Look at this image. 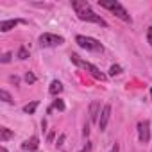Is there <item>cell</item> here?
I'll list each match as a JSON object with an SVG mask.
<instances>
[{"label":"cell","mask_w":152,"mask_h":152,"mask_svg":"<svg viewBox=\"0 0 152 152\" xmlns=\"http://www.w3.org/2000/svg\"><path fill=\"white\" fill-rule=\"evenodd\" d=\"M72 7L75 9V13H77V16L81 18V20H84V22H93V23H99V25H102V27H106L107 23L99 16V15H95L91 9H90V4L88 2H72Z\"/></svg>","instance_id":"cell-1"},{"label":"cell","mask_w":152,"mask_h":152,"mask_svg":"<svg viewBox=\"0 0 152 152\" xmlns=\"http://www.w3.org/2000/svg\"><path fill=\"white\" fill-rule=\"evenodd\" d=\"M70 59H72V63H75L77 66H81V68H84L86 72H90L95 79H99V81H106V75H104L97 66H93V64H91V63H88V61H83L77 54H72V56H70Z\"/></svg>","instance_id":"cell-2"},{"label":"cell","mask_w":152,"mask_h":152,"mask_svg":"<svg viewBox=\"0 0 152 152\" xmlns=\"http://www.w3.org/2000/svg\"><path fill=\"white\" fill-rule=\"evenodd\" d=\"M39 47H57V45H63L64 43V38L63 36H57V34H50V32H45L39 36Z\"/></svg>","instance_id":"cell-3"},{"label":"cell","mask_w":152,"mask_h":152,"mask_svg":"<svg viewBox=\"0 0 152 152\" xmlns=\"http://www.w3.org/2000/svg\"><path fill=\"white\" fill-rule=\"evenodd\" d=\"M75 41H77L79 47H83L86 50H102V45L95 38H90V36H77Z\"/></svg>","instance_id":"cell-4"},{"label":"cell","mask_w":152,"mask_h":152,"mask_svg":"<svg viewBox=\"0 0 152 152\" xmlns=\"http://www.w3.org/2000/svg\"><path fill=\"white\" fill-rule=\"evenodd\" d=\"M138 136H140L141 143H148V140H150V124L147 120L138 124Z\"/></svg>","instance_id":"cell-5"},{"label":"cell","mask_w":152,"mask_h":152,"mask_svg":"<svg viewBox=\"0 0 152 152\" xmlns=\"http://www.w3.org/2000/svg\"><path fill=\"white\" fill-rule=\"evenodd\" d=\"M109 116H111V106H104L102 111H100V118H99V129L100 131H106Z\"/></svg>","instance_id":"cell-6"},{"label":"cell","mask_w":152,"mask_h":152,"mask_svg":"<svg viewBox=\"0 0 152 152\" xmlns=\"http://www.w3.org/2000/svg\"><path fill=\"white\" fill-rule=\"evenodd\" d=\"M111 11H113L120 20H124V22H129V23H131V16H129V13L125 11V7H124L120 2H116V4H115V7H113Z\"/></svg>","instance_id":"cell-7"},{"label":"cell","mask_w":152,"mask_h":152,"mask_svg":"<svg viewBox=\"0 0 152 152\" xmlns=\"http://www.w3.org/2000/svg\"><path fill=\"white\" fill-rule=\"evenodd\" d=\"M99 115H100V102L93 100L90 104V122H99Z\"/></svg>","instance_id":"cell-8"},{"label":"cell","mask_w":152,"mask_h":152,"mask_svg":"<svg viewBox=\"0 0 152 152\" xmlns=\"http://www.w3.org/2000/svg\"><path fill=\"white\" fill-rule=\"evenodd\" d=\"M18 23H25V20H4V22H0V31H2V32H7V31H11L13 27H16Z\"/></svg>","instance_id":"cell-9"},{"label":"cell","mask_w":152,"mask_h":152,"mask_svg":"<svg viewBox=\"0 0 152 152\" xmlns=\"http://www.w3.org/2000/svg\"><path fill=\"white\" fill-rule=\"evenodd\" d=\"M38 143H39V140H38V136H31L29 140H25L23 143H22V148L23 150H36L38 148Z\"/></svg>","instance_id":"cell-10"},{"label":"cell","mask_w":152,"mask_h":152,"mask_svg":"<svg viewBox=\"0 0 152 152\" xmlns=\"http://www.w3.org/2000/svg\"><path fill=\"white\" fill-rule=\"evenodd\" d=\"M15 136V132L11 131V129H7V127H0V141H7V140H11Z\"/></svg>","instance_id":"cell-11"},{"label":"cell","mask_w":152,"mask_h":152,"mask_svg":"<svg viewBox=\"0 0 152 152\" xmlns=\"http://www.w3.org/2000/svg\"><path fill=\"white\" fill-rule=\"evenodd\" d=\"M48 91H50V95H57V93H61L63 91V84L59 83V81H52L50 83V88H48Z\"/></svg>","instance_id":"cell-12"},{"label":"cell","mask_w":152,"mask_h":152,"mask_svg":"<svg viewBox=\"0 0 152 152\" xmlns=\"http://www.w3.org/2000/svg\"><path fill=\"white\" fill-rule=\"evenodd\" d=\"M38 106H39V102H31V104H27V106L23 107V111H25V113H29V115H32V113L36 111V107H38Z\"/></svg>","instance_id":"cell-13"},{"label":"cell","mask_w":152,"mask_h":152,"mask_svg":"<svg viewBox=\"0 0 152 152\" xmlns=\"http://www.w3.org/2000/svg\"><path fill=\"white\" fill-rule=\"evenodd\" d=\"M0 99H2L4 102H7V104H11V102H13V97H11L6 90H0Z\"/></svg>","instance_id":"cell-14"},{"label":"cell","mask_w":152,"mask_h":152,"mask_svg":"<svg viewBox=\"0 0 152 152\" xmlns=\"http://www.w3.org/2000/svg\"><path fill=\"white\" fill-rule=\"evenodd\" d=\"M120 73H122V66L120 64H113L109 68V75H120Z\"/></svg>","instance_id":"cell-15"},{"label":"cell","mask_w":152,"mask_h":152,"mask_svg":"<svg viewBox=\"0 0 152 152\" xmlns=\"http://www.w3.org/2000/svg\"><path fill=\"white\" fill-rule=\"evenodd\" d=\"M27 57H29L27 48H25V47H20V50H18V59H27Z\"/></svg>","instance_id":"cell-16"},{"label":"cell","mask_w":152,"mask_h":152,"mask_svg":"<svg viewBox=\"0 0 152 152\" xmlns=\"http://www.w3.org/2000/svg\"><path fill=\"white\" fill-rule=\"evenodd\" d=\"M25 81H27L29 84H34V83H36V75L31 73V72H27V73H25Z\"/></svg>","instance_id":"cell-17"},{"label":"cell","mask_w":152,"mask_h":152,"mask_svg":"<svg viewBox=\"0 0 152 152\" xmlns=\"http://www.w3.org/2000/svg\"><path fill=\"white\" fill-rule=\"evenodd\" d=\"M54 107H56L57 111H64V102L57 99V100H54Z\"/></svg>","instance_id":"cell-18"},{"label":"cell","mask_w":152,"mask_h":152,"mask_svg":"<svg viewBox=\"0 0 152 152\" xmlns=\"http://www.w3.org/2000/svg\"><path fill=\"white\" fill-rule=\"evenodd\" d=\"M11 57H13V56H11V52H7V54H4L2 57H0V61H2V63H9V61H11Z\"/></svg>","instance_id":"cell-19"},{"label":"cell","mask_w":152,"mask_h":152,"mask_svg":"<svg viewBox=\"0 0 152 152\" xmlns=\"http://www.w3.org/2000/svg\"><path fill=\"white\" fill-rule=\"evenodd\" d=\"M147 41L150 43V47H152V27H148L147 29Z\"/></svg>","instance_id":"cell-20"},{"label":"cell","mask_w":152,"mask_h":152,"mask_svg":"<svg viewBox=\"0 0 152 152\" xmlns=\"http://www.w3.org/2000/svg\"><path fill=\"white\" fill-rule=\"evenodd\" d=\"M64 138H66L64 134H61V136H59V140H57V147H63V143H64Z\"/></svg>","instance_id":"cell-21"},{"label":"cell","mask_w":152,"mask_h":152,"mask_svg":"<svg viewBox=\"0 0 152 152\" xmlns=\"http://www.w3.org/2000/svg\"><path fill=\"white\" fill-rule=\"evenodd\" d=\"M83 134H84V136H88V134H90V125H88V124L84 125V131H83Z\"/></svg>","instance_id":"cell-22"},{"label":"cell","mask_w":152,"mask_h":152,"mask_svg":"<svg viewBox=\"0 0 152 152\" xmlns=\"http://www.w3.org/2000/svg\"><path fill=\"white\" fill-rule=\"evenodd\" d=\"M111 152H118V145H116V143L113 145V148H111Z\"/></svg>","instance_id":"cell-23"},{"label":"cell","mask_w":152,"mask_h":152,"mask_svg":"<svg viewBox=\"0 0 152 152\" xmlns=\"http://www.w3.org/2000/svg\"><path fill=\"white\" fill-rule=\"evenodd\" d=\"M88 150H90V145H88V147H84V148H83L81 152H88Z\"/></svg>","instance_id":"cell-24"},{"label":"cell","mask_w":152,"mask_h":152,"mask_svg":"<svg viewBox=\"0 0 152 152\" xmlns=\"http://www.w3.org/2000/svg\"><path fill=\"white\" fill-rule=\"evenodd\" d=\"M0 152H7V148L6 147H0Z\"/></svg>","instance_id":"cell-25"},{"label":"cell","mask_w":152,"mask_h":152,"mask_svg":"<svg viewBox=\"0 0 152 152\" xmlns=\"http://www.w3.org/2000/svg\"><path fill=\"white\" fill-rule=\"evenodd\" d=\"M150 97H152V88H150Z\"/></svg>","instance_id":"cell-26"}]
</instances>
